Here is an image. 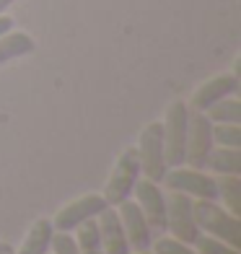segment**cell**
<instances>
[{"instance_id":"6da1fadb","label":"cell","mask_w":241,"mask_h":254,"mask_svg":"<svg viewBox=\"0 0 241 254\" xmlns=\"http://www.w3.org/2000/svg\"><path fill=\"white\" fill-rule=\"evenodd\" d=\"M194 221L200 234H208L228 247H241V218L228 213L215 200H194Z\"/></svg>"},{"instance_id":"7a4b0ae2","label":"cell","mask_w":241,"mask_h":254,"mask_svg":"<svg viewBox=\"0 0 241 254\" xmlns=\"http://www.w3.org/2000/svg\"><path fill=\"white\" fill-rule=\"evenodd\" d=\"M135 151H137V158H140V174L161 184L169 164H166V151H164V125L158 120L148 122L140 130Z\"/></svg>"},{"instance_id":"3957f363","label":"cell","mask_w":241,"mask_h":254,"mask_svg":"<svg viewBox=\"0 0 241 254\" xmlns=\"http://www.w3.org/2000/svg\"><path fill=\"white\" fill-rule=\"evenodd\" d=\"M140 158H137L135 145L132 148H124V151L117 156V164L112 166V174L104 184V200L117 207L120 202L130 200L132 197V190H135V182L140 179Z\"/></svg>"},{"instance_id":"277c9868","label":"cell","mask_w":241,"mask_h":254,"mask_svg":"<svg viewBox=\"0 0 241 254\" xmlns=\"http://www.w3.org/2000/svg\"><path fill=\"white\" fill-rule=\"evenodd\" d=\"M164 125V151H166V164L181 166L184 164V151H187V127H189V107L184 101H171L166 109V117L161 120Z\"/></svg>"},{"instance_id":"5b68a950","label":"cell","mask_w":241,"mask_h":254,"mask_svg":"<svg viewBox=\"0 0 241 254\" xmlns=\"http://www.w3.org/2000/svg\"><path fill=\"white\" fill-rule=\"evenodd\" d=\"M169 192H181L192 200H218V184L215 177L205 174L202 169H192V166H171L166 169L164 179Z\"/></svg>"},{"instance_id":"8992f818","label":"cell","mask_w":241,"mask_h":254,"mask_svg":"<svg viewBox=\"0 0 241 254\" xmlns=\"http://www.w3.org/2000/svg\"><path fill=\"white\" fill-rule=\"evenodd\" d=\"M166 231L174 239L194 244L200 236L197 221H194V200L181 192L166 194Z\"/></svg>"},{"instance_id":"52a82bcc","label":"cell","mask_w":241,"mask_h":254,"mask_svg":"<svg viewBox=\"0 0 241 254\" xmlns=\"http://www.w3.org/2000/svg\"><path fill=\"white\" fill-rule=\"evenodd\" d=\"M104 207H109L104 194H99V192L80 194V197H75L73 202H67L65 207L57 210V215L52 218V228L55 231H67V234H70V231H75L80 223L99 218V213L104 210Z\"/></svg>"},{"instance_id":"ba28073f","label":"cell","mask_w":241,"mask_h":254,"mask_svg":"<svg viewBox=\"0 0 241 254\" xmlns=\"http://www.w3.org/2000/svg\"><path fill=\"white\" fill-rule=\"evenodd\" d=\"M215 148L213 140V122L208 120L205 112L189 114V127H187V151H184V164L192 169H205L208 156Z\"/></svg>"},{"instance_id":"9c48e42d","label":"cell","mask_w":241,"mask_h":254,"mask_svg":"<svg viewBox=\"0 0 241 254\" xmlns=\"http://www.w3.org/2000/svg\"><path fill=\"white\" fill-rule=\"evenodd\" d=\"M132 194H135V202H137V207H140V213L145 215L148 226L153 228V234L156 231L164 234L166 231V194H164V190H161V184L140 177L135 182Z\"/></svg>"},{"instance_id":"30bf717a","label":"cell","mask_w":241,"mask_h":254,"mask_svg":"<svg viewBox=\"0 0 241 254\" xmlns=\"http://www.w3.org/2000/svg\"><path fill=\"white\" fill-rule=\"evenodd\" d=\"M117 215L122 221V228H124V236H127V244L132 252H145L151 249L153 244V228L148 226L145 215L140 213L137 202L132 200H124L117 205Z\"/></svg>"},{"instance_id":"8fae6325","label":"cell","mask_w":241,"mask_h":254,"mask_svg":"<svg viewBox=\"0 0 241 254\" xmlns=\"http://www.w3.org/2000/svg\"><path fill=\"white\" fill-rule=\"evenodd\" d=\"M239 75L236 73H223V75H215L210 80H205V83L194 91L192 96V107L197 112H208L215 101H221L226 96H236L239 94Z\"/></svg>"},{"instance_id":"7c38bea8","label":"cell","mask_w":241,"mask_h":254,"mask_svg":"<svg viewBox=\"0 0 241 254\" xmlns=\"http://www.w3.org/2000/svg\"><path fill=\"white\" fill-rule=\"evenodd\" d=\"M96 226H99V236H101V247H104V254H130V244H127V236H124V228L122 221L117 215V207H104L96 218Z\"/></svg>"},{"instance_id":"4fadbf2b","label":"cell","mask_w":241,"mask_h":254,"mask_svg":"<svg viewBox=\"0 0 241 254\" xmlns=\"http://www.w3.org/2000/svg\"><path fill=\"white\" fill-rule=\"evenodd\" d=\"M52 221L50 218H37L31 223L26 239L21 241V247L16 249V254H50V244H52Z\"/></svg>"},{"instance_id":"5bb4252c","label":"cell","mask_w":241,"mask_h":254,"mask_svg":"<svg viewBox=\"0 0 241 254\" xmlns=\"http://www.w3.org/2000/svg\"><path fill=\"white\" fill-rule=\"evenodd\" d=\"M205 169H210L213 174H218V177H223V174L241 177V148L215 145L213 151H210V156H208Z\"/></svg>"},{"instance_id":"9a60e30c","label":"cell","mask_w":241,"mask_h":254,"mask_svg":"<svg viewBox=\"0 0 241 254\" xmlns=\"http://www.w3.org/2000/svg\"><path fill=\"white\" fill-rule=\"evenodd\" d=\"M31 52H34V39L26 31L10 29L8 34L0 37V65H5L10 60H18V57H26Z\"/></svg>"},{"instance_id":"2e32d148","label":"cell","mask_w":241,"mask_h":254,"mask_svg":"<svg viewBox=\"0 0 241 254\" xmlns=\"http://www.w3.org/2000/svg\"><path fill=\"white\" fill-rule=\"evenodd\" d=\"M218 184V200L228 213H234L241 218V177H234V174H223L215 179Z\"/></svg>"},{"instance_id":"e0dca14e","label":"cell","mask_w":241,"mask_h":254,"mask_svg":"<svg viewBox=\"0 0 241 254\" xmlns=\"http://www.w3.org/2000/svg\"><path fill=\"white\" fill-rule=\"evenodd\" d=\"M75 244L80 254H104V247H101V236H99V226L96 218L94 221H86L75 228Z\"/></svg>"},{"instance_id":"ac0fdd59","label":"cell","mask_w":241,"mask_h":254,"mask_svg":"<svg viewBox=\"0 0 241 254\" xmlns=\"http://www.w3.org/2000/svg\"><path fill=\"white\" fill-rule=\"evenodd\" d=\"M205 114H208V120H210L213 125L239 122V120H241V104H239V99H234V96H226V99H221V101H215Z\"/></svg>"},{"instance_id":"d6986e66","label":"cell","mask_w":241,"mask_h":254,"mask_svg":"<svg viewBox=\"0 0 241 254\" xmlns=\"http://www.w3.org/2000/svg\"><path fill=\"white\" fill-rule=\"evenodd\" d=\"M213 140L223 148H241V127L239 122H221L213 125Z\"/></svg>"},{"instance_id":"ffe728a7","label":"cell","mask_w":241,"mask_h":254,"mask_svg":"<svg viewBox=\"0 0 241 254\" xmlns=\"http://www.w3.org/2000/svg\"><path fill=\"white\" fill-rule=\"evenodd\" d=\"M151 252L153 254H200L192 244H184V241H179L174 236H158V239H153Z\"/></svg>"},{"instance_id":"44dd1931","label":"cell","mask_w":241,"mask_h":254,"mask_svg":"<svg viewBox=\"0 0 241 254\" xmlns=\"http://www.w3.org/2000/svg\"><path fill=\"white\" fill-rule=\"evenodd\" d=\"M192 247L197 249L200 254H241L236 247H228V244H223V241H218V239H213L208 234H200Z\"/></svg>"},{"instance_id":"7402d4cb","label":"cell","mask_w":241,"mask_h":254,"mask_svg":"<svg viewBox=\"0 0 241 254\" xmlns=\"http://www.w3.org/2000/svg\"><path fill=\"white\" fill-rule=\"evenodd\" d=\"M50 249H52L55 254H80V252H78V244H75V239L67 234V231H55Z\"/></svg>"},{"instance_id":"603a6c76","label":"cell","mask_w":241,"mask_h":254,"mask_svg":"<svg viewBox=\"0 0 241 254\" xmlns=\"http://www.w3.org/2000/svg\"><path fill=\"white\" fill-rule=\"evenodd\" d=\"M10 29H13V18L0 13V37H3V34H8Z\"/></svg>"},{"instance_id":"cb8c5ba5","label":"cell","mask_w":241,"mask_h":254,"mask_svg":"<svg viewBox=\"0 0 241 254\" xmlns=\"http://www.w3.org/2000/svg\"><path fill=\"white\" fill-rule=\"evenodd\" d=\"M0 254H16L13 244H8V241H0Z\"/></svg>"},{"instance_id":"d4e9b609","label":"cell","mask_w":241,"mask_h":254,"mask_svg":"<svg viewBox=\"0 0 241 254\" xmlns=\"http://www.w3.org/2000/svg\"><path fill=\"white\" fill-rule=\"evenodd\" d=\"M13 3H16V0H0V13H5V10L13 5Z\"/></svg>"},{"instance_id":"484cf974","label":"cell","mask_w":241,"mask_h":254,"mask_svg":"<svg viewBox=\"0 0 241 254\" xmlns=\"http://www.w3.org/2000/svg\"><path fill=\"white\" fill-rule=\"evenodd\" d=\"M130 254H153L151 249H145V252H130Z\"/></svg>"}]
</instances>
